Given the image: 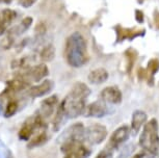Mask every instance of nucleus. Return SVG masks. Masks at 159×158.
I'll return each instance as SVG.
<instances>
[{
  "label": "nucleus",
  "mask_w": 159,
  "mask_h": 158,
  "mask_svg": "<svg viewBox=\"0 0 159 158\" xmlns=\"http://www.w3.org/2000/svg\"><path fill=\"white\" fill-rule=\"evenodd\" d=\"M151 158H159V154L157 153V154H156V155H153V156H152Z\"/></svg>",
  "instance_id": "36"
},
{
  "label": "nucleus",
  "mask_w": 159,
  "mask_h": 158,
  "mask_svg": "<svg viewBox=\"0 0 159 158\" xmlns=\"http://www.w3.org/2000/svg\"><path fill=\"white\" fill-rule=\"evenodd\" d=\"M0 16H1L2 21L4 22V24L8 26L13 22V20L16 18V13L13 10H10V8H5V10L0 11Z\"/></svg>",
  "instance_id": "23"
},
{
  "label": "nucleus",
  "mask_w": 159,
  "mask_h": 158,
  "mask_svg": "<svg viewBox=\"0 0 159 158\" xmlns=\"http://www.w3.org/2000/svg\"><path fill=\"white\" fill-rule=\"evenodd\" d=\"M118 42H123L124 40H133L135 38L143 37L146 34L145 29H128L123 28L122 26L116 27Z\"/></svg>",
  "instance_id": "13"
},
{
  "label": "nucleus",
  "mask_w": 159,
  "mask_h": 158,
  "mask_svg": "<svg viewBox=\"0 0 159 158\" xmlns=\"http://www.w3.org/2000/svg\"><path fill=\"white\" fill-rule=\"evenodd\" d=\"M0 1H3V2H5V3H11V0H0Z\"/></svg>",
  "instance_id": "35"
},
{
  "label": "nucleus",
  "mask_w": 159,
  "mask_h": 158,
  "mask_svg": "<svg viewBox=\"0 0 159 158\" xmlns=\"http://www.w3.org/2000/svg\"><path fill=\"white\" fill-rule=\"evenodd\" d=\"M66 59L73 68H80L88 61V46L84 37L78 31L73 32L66 43Z\"/></svg>",
  "instance_id": "2"
},
{
  "label": "nucleus",
  "mask_w": 159,
  "mask_h": 158,
  "mask_svg": "<svg viewBox=\"0 0 159 158\" xmlns=\"http://www.w3.org/2000/svg\"><path fill=\"white\" fill-rule=\"evenodd\" d=\"M18 108H19V105H18V102L16 100H10L7 102V104L5 105L4 111H3V115L5 118H11L16 114Z\"/></svg>",
  "instance_id": "22"
},
{
  "label": "nucleus",
  "mask_w": 159,
  "mask_h": 158,
  "mask_svg": "<svg viewBox=\"0 0 159 158\" xmlns=\"http://www.w3.org/2000/svg\"><path fill=\"white\" fill-rule=\"evenodd\" d=\"M108 114L109 109L107 107V104L103 100L100 99L85 106L83 115L88 118H103Z\"/></svg>",
  "instance_id": "9"
},
{
  "label": "nucleus",
  "mask_w": 159,
  "mask_h": 158,
  "mask_svg": "<svg viewBox=\"0 0 159 158\" xmlns=\"http://www.w3.org/2000/svg\"><path fill=\"white\" fill-rule=\"evenodd\" d=\"M85 138V127L82 123H75L67 128L58 136L57 142L59 145L68 142H84Z\"/></svg>",
  "instance_id": "5"
},
{
  "label": "nucleus",
  "mask_w": 159,
  "mask_h": 158,
  "mask_svg": "<svg viewBox=\"0 0 159 158\" xmlns=\"http://www.w3.org/2000/svg\"><path fill=\"white\" fill-rule=\"evenodd\" d=\"M147 119H148V115L143 110H135L133 112L131 120V130L134 135H136L139 132L143 124H146Z\"/></svg>",
  "instance_id": "15"
},
{
  "label": "nucleus",
  "mask_w": 159,
  "mask_h": 158,
  "mask_svg": "<svg viewBox=\"0 0 159 158\" xmlns=\"http://www.w3.org/2000/svg\"><path fill=\"white\" fill-rule=\"evenodd\" d=\"M7 26L4 24V22L1 19V16H0V35H2L4 34L5 30H7Z\"/></svg>",
  "instance_id": "30"
},
{
  "label": "nucleus",
  "mask_w": 159,
  "mask_h": 158,
  "mask_svg": "<svg viewBox=\"0 0 159 158\" xmlns=\"http://www.w3.org/2000/svg\"><path fill=\"white\" fill-rule=\"evenodd\" d=\"M32 24V18L31 17H26L21 21V23L19 25H17L16 27H14L11 30V34H13L14 35H20L24 34L27 29L30 27Z\"/></svg>",
  "instance_id": "20"
},
{
  "label": "nucleus",
  "mask_w": 159,
  "mask_h": 158,
  "mask_svg": "<svg viewBox=\"0 0 159 158\" xmlns=\"http://www.w3.org/2000/svg\"><path fill=\"white\" fill-rule=\"evenodd\" d=\"M48 138L46 130H41L38 131L37 133H34V135L31 136V138L29 139L28 146L27 147L29 149H34V148H38V147H42L43 145H45L48 142Z\"/></svg>",
  "instance_id": "17"
},
{
  "label": "nucleus",
  "mask_w": 159,
  "mask_h": 158,
  "mask_svg": "<svg viewBox=\"0 0 159 158\" xmlns=\"http://www.w3.org/2000/svg\"><path fill=\"white\" fill-rule=\"evenodd\" d=\"M49 74V70L46 64H40V65H35L30 67L29 65L26 69H23L17 77L25 80L26 82H28L29 84L32 82H39L42 79L46 78Z\"/></svg>",
  "instance_id": "4"
},
{
  "label": "nucleus",
  "mask_w": 159,
  "mask_h": 158,
  "mask_svg": "<svg viewBox=\"0 0 159 158\" xmlns=\"http://www.w3.org/2000/svg\"><path fill=\"white\" fill-rule=\"evenodd\" d=\"M34 133H35L34 128L32 127L28 122L25 121V123H24L23 126L21 127L18 135H19V138L21 139V141H29Z\"/></svg>",
  "instance_id": "21"
},
{
  "label": "nucleus",
  "mask_w": 159,
  "mask_h": 158,
  "mask_svg": "<svg viewBox=\"0 0 159 158\" xmlns=\"http://www.w3.org/2000/svg\"><path fill=\"white\" fill-rule=\"evenodd\" d=\"M146 156V152H139V153L135 154L134 156H132L131 158H143Z\"/></svg>",
  "instance_id": "31"
},
{
  "label": "nucleus",
  "mask_w": 159,
  "mask_h": 158,
  "mask_svg": "<svg viewBox=\"0 0 159 158\" xmlns=\"http://www.w3.org/2000/svg\"><path fill=\"white\" fill-rule=\"evenodd\" d=\"M107 129L101 124H92L88 128H85V138L89 145H99L106 138Z\"/></svg>",
  "instance_id": "6"
},
{
  "label": "nucleus",
  "mask_w": 159,
  "mask_h": 158,
  "mask_svg": "<svg viewBox=\"0 0 159 158\" xmlns=\"http://www.w3.org/2000/svg\"><path fill=\"white\" fill-rule=\"evenodd\" d=\"M96 158H109V151L107 150V149H104L103 151H101L100 153H99Z\"/></svg>",
  "instance_id": "27"
},
{
  "label": "nucleus",
  "mask_w": 159,
  "mask_h": 158,
  "mask_svg": "<svg viewBox=\"0 0 159 158\" xmlns=\"http://www.w3.org/2000/svg\"><path fill=\"white\" fill-rule=\"evenodd\" d=\"M7 158H14V155H13V153H11V151H10V153L7 154Z\"/></svg>",
  "instance_id": "34"
},
{
  "label": "nucleus",
  "mask_w": 159,
  "mask_h": 158,
  "mask_svg": "<svg viewBox=\"0 0 159 158\" xmlns=\"http://www.w3.org/2000/svg\"><path fill=\"white\" fill-rule=\"evenodd\" d=\"M134 149H135V147H134L133 144L126 145V146H124V147H122V148L119 147L118 149H116V151L119 152L116 158H127L129 155H130L132 152L134 151Z\"/></svg>",
  "instance_id": "24"
},
{
  "label": "nucleus",
  "mask_w": 159,
  "mask_h": 158,
  "mask_svg": "<svg viewBox=\"0 0 159 158\" xmlns=\"http://www.w3.org/2000/svg\"><path fill=\"white\" fill-rule=\"evenodd\" d=\"M4 111V104H3V100L0 99V115Z\"/></svg>",
  "instance_id": "32"
},
{
  "label": "nucleus",
  "mask_w": 159,
  "mask_h": 158,
  "mask_svg": "<svg viewBox=\"0 0 159 158\" xmlns=\"http://www.w3.org/2000/svg\"><path fill=\"white\" fill-rule=\"evenodd\" d=\"M159 70V61L157 58H153L149 61L148 67H147V75H148V82L150 85L153 84L154 81V76L156 75V73Z\"/></svg>",
  "instance_id": "18"
},
{
  "label": "nucleus",
  "mask_w": 159,
  "mask_h": 158,
  "mask_svg": "<svg viewBox=\"0 0 159 158\" xmlns=\"http://www.w3.org/2000/svg\"><path fill=\"white\" fill-rule=\"evenodd\" d=\"M53 88H54V82L50 79H45L40 84L29 86L26 94H27L28 97H31V98L43 97L49 94L53 89Z\"/></svg>",
  "instance_id": "11"
},
{
  "label": "nucleus",
  "mask_w": 159,
  "mask_h": 158,
  "mask_svg": "<svg viewBox=\"0 0 159 158\" xmlns=\"http://www.w3.org/2000/svg\"><path fill=\"white\" fill-rule=\"evenodd\" d=\"M92 91L85 83L76 82L65 99L58 104L57 110L66 120L75 119L81 115L85 109V101Z\"/></svg>",
  "instance_id": "1"
},
{
  "label": "nucleus",
  "mask_w": 159,
  "mask_h": 158,
  "mask_svg": "<svg viewBox=\"0 0 159 158\" xmlns=\"http://www.w3.org/2000/svg\"><path fill=\"white\" fill-rule=\"evenodd\" d=\"M88 78L92 84H101L108 79V72L103 68H99L91 71Z\"/></svg>",
  "instance_id": "16"
},
{
  "label": "nucleus",
  "mask_w": 159,
  "mask_h": 158,
  "mask_svg": "<svg viewBox=\"0 0 159 158\" xmlns=\"http://www.w3.org/2000/svg\"><path fill=\"white\" fill-rule=\"evenodd\" d=\"M35 31L40 34H43L46 32V27H45V25L43 24V23H40V24L37 25V27H35Z\"/></svg>",
  "instance_id": "28"
},
{
  "label": "nucleus",
  "mask_w": 159,
  "mask_h": 158,
  "mask_svg": "<svg viewBox=\"0 0 159 158\" xmlns=\"http://www.w3.org/2000/svg\"><path fill=\"white\" fill-rule=\"evenodd\" d=\"M64 158H79V157H76V156H74V155H65Z\"/></svg>",
  "instance_id": "33"
},
{
  "label": "nucleus",
  "mask_w": 159,
  "mask_h": 158,
  "mask_svg": "<svg viewBox=\"0 0 159 158\" xmlns=\"http://www.w3.org/2000/svg\"><path fill=\"white\" fill-rule=\"evenodd\" d=\"M37 1L38 0H18V3L24 8H28V7H32Z\"/></svg>",
  "instance_id": "26"
},
{
  "label": "nucleus",
  "mask_w": 159,
  "mask_h": 158,
  "mask_svg": "<svg viewBox=\"0 0 159 158\" xmlns=\"http://www.w3.org/2000/svg\"><path fill=\"white\" fill-rule=\"evenodd\" d=\"M139 146L145 152L156 155L159 150V126L156 119L147 122L139 136Z\"/></svg>",
  "instance_id": "3"
},
{
  "label": "nucleus",
  "mask_w": 159,
  "mask_h": 158,
  "mask_svg": "<svg viewBox=\"0 0 159 158\" xmlns=\"http://www.w3.org/2000/svg\"><path fill=\"white\" fill-rule=\"evenodd\" d=\"M57 106H58V97L56 95L50 96L42 101L40 109L38 110V114L46 121L47 119L52 117L55 111V108Z\"/></svg>",
  "instance_id": "10"
},
{
  "label": "nucleus",
  "mask_w": 159,
  "mask_h": 158,
  "mask_svg": "<svg viewBox=\"0 0 159 158\" xmlns=\"http://www.w3.org/2000/svg\"><path fill=\"white\" fill-rule=\"evenodd\" d=\"M100 98L105 103L115 104V105H118L123 100L122 92L118 86H106L101 91Z\"/></svg>",
  "instance_id": "12"
},
{
  "label": "nucleus",
  "mask_w": 159,
  "mask_h": 158,
  "mask_svg": "<svg viewBox=\"0 0 159 158\" xmlns=\"http://www.w3.org/2000/svg\"><path fill=\"white\" fill-rule=\"evenodd\" d=\"M130 135V129L128 126H121L118 129H116L113 131V133L110 136L109 142L107 145V147L105 149H107L109 152H111L116 149H118L119 147L124 144V142L129 138Z\"/></svg>",
  "instance_id": "8"
},
{
  "label": "nucleus",
  "mask_w": 159,
  "mask_h": 158,
  "mask_svg": "<svg viewBox=\"0 0 159 158\" xmlns=\"http://www.w3.org/2000/svg\"><path fill=\"white\" fill-rule=\"evenodd\" d=\"M30 86L28 82H26L25 80L16 77L15 79H11L7 83V89L4 92V95H11L19 93L21 91H24L25 88H27Z\"/></svg>",
  "instance_id": "14"
},
{
  "label": "nucleus",
  "mask_w": 159,
  "mask_h": 158,
  "mask_svg": "<svg viewBox=\"0 0 159 158\" xmlns=\"http://www.w3.org/2000/svg\"><path fill=\"white\" fill-rule=\"evenodd\" d=\"M135 18L139 23L143 22V14L142 11H135Z\"/></svg>",
  "instance_id": "29"
},
{
  "label": "nucleus",
  "mask_w": 159,
  "mask_h": 158,
  "mask_svg": "<svg viewBox=\"0 0 159 158\" xmlns=\"http://www.w3.org/2000/svg\"><path fill=\"white\" fill-rule=\"evenodd\" d=\"M10 149H8L3 142L0 139V158H7V154L10 153Z\"/></svg>",
  "instance_id": "25"
},
{
  "label": "nucleus",
  "mask_w": 159,
  "mask_h": 158,
  "mask_svg": "<svg viewBox=\"0 0 159 158\" xmlns=\"http://www.w3.org/2000/svg\"><path fill=\"white\" fill-rule=\"evenodd\" d=\"M61 151L65 155H74L79 158H88L91 150L88 149L83 142H68L61 145Z\"/></svg>",
  "instance_id": "7"
},
{
  "label": "nucleus",
  "mask_w": 159,
  "mask_h": 158,
  "mask_svg": "<svg viewBox=\"0 0 159 158\" xmlns=\"http://www.w3.org/2000/svg\"><path fill=\"white\" fill-rule=\"evenodd\" d=\"M55 57V47L52 44L45 46L40 52V59L43 62H48L53 61Z\"/></svg>",
  "instance_id": "19"
}]
</instances>
